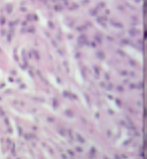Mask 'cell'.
<instances>
[{
  "mask_svg": "<svg viewBox=\"0 0 147 159\" xmlns=\"http://www.w3.org/2000/svg\"><path fill=\"white\" fill-rule=\"evenodd\" d=\"M145 37H146V38H147V31H146V32H145Z\"/></svg>",
  "mask_w": 147,
  "mask_h": 159,
  "instance_id": "cell-1",
  "label": "cell"
}]
</instances>
